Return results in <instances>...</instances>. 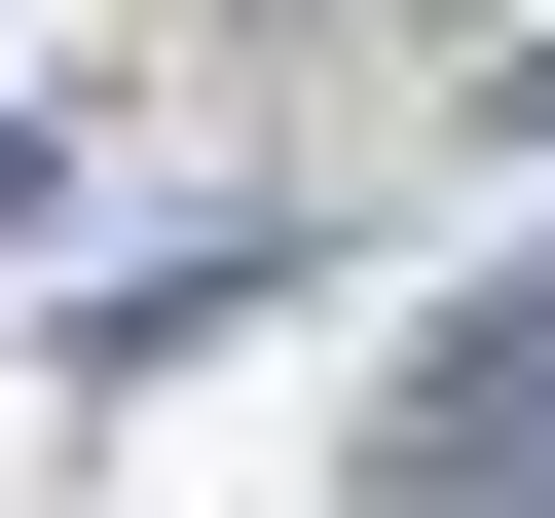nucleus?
Masks as SVG:
<instances>
[{"label":"nucleus","instance_id":"1","mask_svg":"<svg viewBox=\"0 0 555 518\" xmlns=\"http://www.w3.org/2000/svg\"><path fill=\"white\" fill-rule=\"evenodd\" d=\"M0 222H38V112H0Z\"/></svg>","mask_w":555,"mask_h":518}]
</instances>
